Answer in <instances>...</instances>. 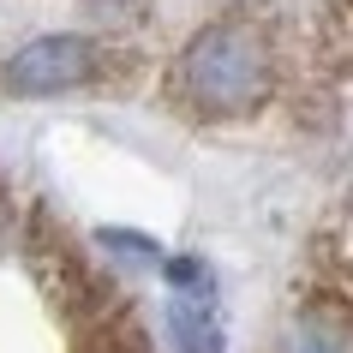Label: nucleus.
Masks as SVG:
<instances>
[{
	"label": "nucleus",
	"instance_id": "39448f33",
	"mask_svg": "<svg viewBox=\"0 0 353 353\" xmlns=\"http://www.w3.org/2000/svg\"><path fill=\"white\" fill-rule=\"evenodd\" d=\"M317 54L323 66H353V0L317 6Z\"/></svg>",
	"mask_w": 353,
	"mask_h": 353
},
{
	"label": "nucleus",
	"instance_id": "f257e3e1",
	"mask_svg": "<svg viewBox=\"0 0 353 353\" xmlns=\"http://www.w3.org/2000/svg\"><path fill=\"white\" fill-rule=\"evenodd\" d=\"M174 90L198 120H245V114L270 108V96L281 90V60L270 24L245 19V12L210 19L180 48Z\"/></svg>",
	"mask_w": 353,
	"mask_h": 353
},
{
	"label": "nucleus",
	"instance_id": "f03ea898",
	"mask_svg": "<svg viewBox=\"0 0 353 353\" xmlns=\"http://www.w3.org/2000/svg\"><path fill=\"white\" fill-rule=\"evenodd\" d=\"M96 72H102V48L90 37H42V42H24L6 60L0 84L12 96H60V90L90 84Z\"/></svg>",
	"mask_w": 353,
	"mask_h": 353
},
{
	"label": "nucleus",
	"instance_id": "20e7f679",
	"mask_svg": "<svg viewBox=\"0 0 353 353\" xmlns=\"http://www.w3.org/2000/svg\"><path fill=\"white\" fill-rule=\"evenodd\" d=\"M281 353H353V341H347V323L335 312H305L288 330V347Z\"/></svg>",
	"mask_w": 353,
	"mask_h": 353
},
{
	"label": "nucleus",
	"instance_id": "7ed1b4c3",
	"mask_svg": "<svg viewBox=\"0 0 353 353\" xmlns=\"http://www.w3.org/2000/svg\"><path fill=\"white\" fill-rule=\"evenodd\" d=\"M174 341L180 353H222V323L210 312V299H174Z\"/></svg>",
	"mask_w": 353,
	"mask_h": 353
}]
</instances>
